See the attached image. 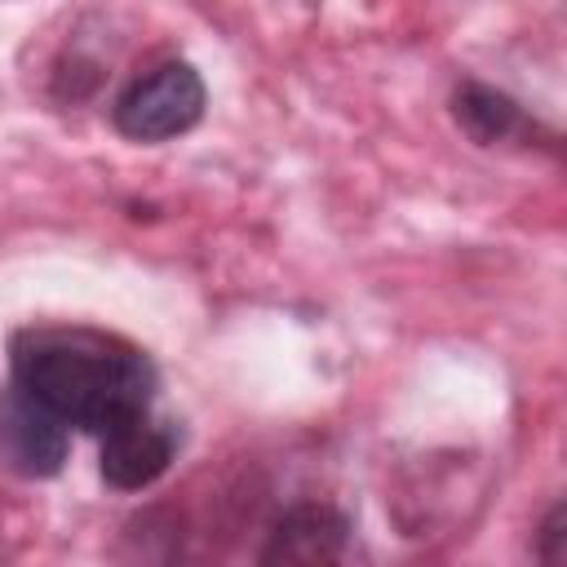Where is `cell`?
<instances>
[{"instance_id":"cell-4","label":"cell","mask_w":567,"mask_h":567,"mask_svg":"<svg viewBox=\"0 0 567 567\" xmlns=\"http://www.w3.org/2000/svg\"><path fill=\"white\" fill-rule=\"evenodd\" d=\"M0 465L18 478H53L66 465V421L13 381L0 390Z\"/></svg>"},{"instance_id":"cell-3","label":"cell","mask_w":567,"mask_h":567,"mask_svg":"<svg viewBox=\"0 0 567 567\" xmlns=\"http://www.w3.org/2000/svg\"><path fill=\"white\" fill-rule=\"evenodd\" d=\"M177 447H182L177 421L137 412L111 425L106 434H97V470L115 492H146L168 474V465L177 461Z\"/></svg>"},{"instance_id":"cell-6","label":"cell","mask_w":567,"mask_h":567,"mask_svg":"<svg viewBox=\"0 0 567 567\" xmlns=\"http://www.w3.org/2000/svg\"><path fill=\"white\" fill-rule=\"evenodd\" d=\"M447 111L474 146H509L536 137V120L527 115V106L483 80H461L447 97Z\"/></svg>"},{"instance_id":"cell-5","label":"cell","mask_w":567,"mask_h":567,"mask_svg":"<svg viewBox=\"0 0 567 567\" xmlns=\"http://www.w3.org/2000/svg\"><path fill=\"white\" fill-rule=\"evenodd\" d=\"M350 532L354 527H350L346 509H337L328 501H297L270 523L257 558L261 563H306V567L341 563L350 554Z\"/></svg>"},{"instance_id":"cell-2","label":"cell","mask_w":567,"mask_h":567,"mask_svg":"<svg viewBox=\"0 0 567 567\" xmlns=\"http://www.w3.org/2000/svg\"><path fill=\"white\" fill-rule=\"evenodd\" d=\"M204 106H208V89L199 71L182 58H168L146 66L115 93L111 124L128 142H173L204 120Z\"/></svg>"},{"instance_id":"cell-7","label":"cell","mask_w":567,"mask_h":567,"mask_svg":"<svg viewBox=\"0 0 567 567\" xmlns=\"http://www.w3.org/2000/svg\"><path fill=\"white\" fill-rule=\"evenodd\" d=\"M102 62L97 58H84V53H62L58 58V66H53V80H49V89H53V97L62 102V106H75V102H84V97H93L97 89H102Z\"/></svg>"},{"instance_id":"cell-1","label":"cell","mask_w":567,"mask_h":567,"mask_svg":"<svg viewBox=\"0 0 567 567\" xmlns=\"http://www.w3.org/2000/svg\"><path fill=\"white\" fill-rule=\"evenodd\" d=\"M9 381L66 421V430L106 434L155 408L159 368L120 332L89 323H27L9 337Z\"/></svg>"},{"instance_id":"cell-8","label":"cell","mask_w":567,"mask_h":567,"mask_svg":"<svg viewBox=\"0 0 567 567\" xmlns=\"http://www.w3.org/2000/svg\"><path fill=\"white\" fill-rule=\"evenodd\" d=\"M563 523H567V509L563 505H549V514H545V523L536 532V545H532V554L540 563H563V540H567Z\"/></svg>"}]
</instances>
